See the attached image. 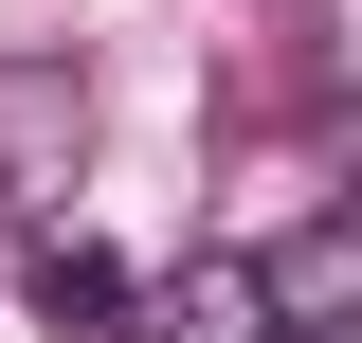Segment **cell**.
Masks as SVG:
<instances>
[{
	"label": "cell",
	"instance_id": "1",
	"mask_svg": "<svg viewBox=\"0 0 362 343\" xmlns=\"http://www.w3.org/2000/svg\"><path fill=\"white\" fill-rule=\"evenodd\" d=\"M254 307H272V343H344L362 325V199L290 217V235L254 253Z\"/></svg>",
	"mask_w": 362,
	"mask_h": 343
},
{
	"label": "cell",
	"instance_id": "4",
	"mask_svg": "<svg viewBox=\"0 0 362 343\" xmlns=\"http://www.w3.org/2000/svg\"><path fill=\"white\" fill-rule=\"evenodd\" d=\"M18 289H37V325H54V343L127 325V253H90V235H37V271H18Z\"/></svg>",
	"mask_w": 362,
	"mask_h": 343
},
{
	"label": "cell",
	"instance_id": "3",
	"mask_svg": "<svg viewBox=\"0 0 362 343\" xmlns=\"http://www.w3.org/2000/svg\"><path fill=\"white\" fill-rule=\"evenodd\" d=\"M127 343H272V307H254V253H181L163 289H127Z\"/></svg>",
	"mask_w": 362,
	"mask_h": 343
},
{
	"label": "cell",
	"instance_id": "2",
	"mask_svg": "<svg viewBox=\"0 0 362 343\" xmlns=\"http://www.w3.org/2000/svg\"><path fill=\"white\" fill-rule=\"evenodd\" d=\"M73 145H90V73L73 54H0V199L73 181Z\"/></svg>",
	"mask_w": 362,
	"mask_h": 343
}]
</instances>
